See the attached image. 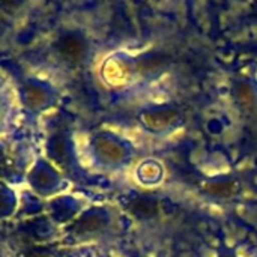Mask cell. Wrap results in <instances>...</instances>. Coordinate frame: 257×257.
Instances as JSON below:
<instances>
[{"label": "cell", "instance_id": "1", "mask_svg": "<svg viewBox=\"0 0 257 257\" xmlns=\"http://www.w3.org/2000/svg\"><path fill=\"white\" fill-rule=\"evenodd\" d=\"M21 48L15 60L45 77H48L50 71L65 74L86 71L95 59L93 39L78 24H62L41 42Z\"/></svg>", "mask_w": 257, "mask_h": 257}, {"label": "cell", "instance_id": "2", "mask_svg": "<svg viewBox=\"0 0 257 257\" xmlns=\"http://www.w3.org/2000/svg\"><path fill=\"white\" fill-rule=\"evenodd\" d=\"M0 66L14 86L21 111V128L36 131L42 117L60 104V87L53 78L24 68L15 59H5Z\"/></svg>", "mask_w": 257, "mask_h": 257}, {"label": "cell", "instance_id": "3", "mask_svg": "<svg viewBox=\"0 0 257 257\" xmlns=\"http://www.w3.org/2000/svg\"><path fill=\"white\" fill-rule=\"evenodd\" d=\"M42 154L69 182L81 187L95 184V176L84 167L80 158L74 130L65 116L53 114L45 119Z\"/></svg>", "mask_w": 257, "mask_h": 257}, {"label": "cell", "instance_id": "4", "mask_svg": "<svg viewBox=\"0 0 257 257\" xmlns=\"http://www.w3.org/2000/svg\"><path fill=\"white\" fill-rule=\"evenodd\" d=\"M84 155L93 170L114 173L133 161L136 148L131 140L111 130H96L87 137Z\"/></svg>", "mask_w": 257, "mask_h": 257}, {"label": "cell", "instance_id": "5", "mask_svg": "<svg viewBox=\"0 0 257 257\" xmlns=\"http://www.w3.org/2000/svg\"><path fill=\"white\" fill-rule=\"evenodd\" d=\"M114 229V217L104 205L87 206L72 223L60 229L57 242L63 248L87 247L105 241Z\"/></svg>", "mask_w": 257, "mask_h": 257}, {"label": "cell", "instance_id": "6", "mask_svg": "<svg viewBox=\"0 0 257 257\" xmlns=\"http://www.w3.org/2000/svg\"><path fill=\"white\" fill-rule=\"evenodd\" d=\"M170 63V57L158 50H151L137 56L119 53L107 59L102 68V74L111 83L154 80L164 74L169 69Z\"/></svg>", "mask_w": 257, "mask_h": 257}, {"label": "cell", "instance_id": "7", "mask_svg": "<svg viewBox=\"0 0 257 257\" xmlns=\"http://www.w3.org/2000/svg\"><path fill=\"white\" fill-rule=\"evenodd\" d=\"M24 184L38 199L50 200L63 194L69 188L71 182L44 157L42 152H38L24 176Z\"/></svg>", "mask_w": 257, "mask_h": 257}, {"label": "cell", "instance_id": "8", "mask_svg": "<svg viewBox=\"0 0 257 257\" xmlns=\"http://www.w3.org/2000/svg\"><path fill=\"white\" fill-rule=\"evenodd\" d=\"M36 154L38 152L26 139L17 140L15 136L0 139V179L12 185L23 184Z\"/></svg>", "mask_w": 257, "mask_h": 257}, {"label": "cell", "instance_id": "9", "mask_svg": "<svg viewBox=\"0 0 257 257\" xmlns=\"http://www.w3.org/2000/svg\"><path fill=\"white\" fill-rule=\"evenodd\" d=\"M139 126L155 137H164L179 130L185 122V114L179 105L172 102L151 104L136 113Z\"/></svg>", "mask_w": 257, "mask_h": 257}, {"label": "cell", "instance_id": "10", "mask_svg": "<svg viewBox=\"0 0 257 257\" xmlns=\"http://www.w3.org/2000/svg\"><path fill=\"white\" fill-rule=\"evenodd\" d=\"M21 128V111L14 86L0 66V139L14 137Z\"/></svg>", "mask_w": 257, "mask_h": 257}, {"label": "cell", "instance_id": "11", "mask_svg": "<svg viewBox=\"0 0 257 257\" xmlns=\"http://www.w3.org/2000/svg\"><path fill=\"white\" fill-rule=\"evenodd\" d=\"M242 182L230 173L208 176L199 184V194L208 202L224 205L235 202L242 194Z\"/></svg>", "mask_w": 257, "mask_h": 257}, {"label": "cell", "instance_id": "12", "mask_svg": "<svg viewBox=\"0 0 257 257\" xmlns=\"http://www.w3.org/2000/svg\"><path fill=\"white\" fill-rule=\"evenodd\" d=\"M230 98L239 114L257 122V77L253 74L236 75L230 81Z\"/></svg>", "mask_w": 257, "mask_h": 257}, {"label": "cell", "instance_id": "13", "mask_svg": "<svg viewBox=\"0 0 257 257\" xmlns=\"http://www.w3.org/2000/svg\"><path fill=\"white\" fill-rule=\"evenodd\" d=\"M86 208L87 206L84 200L65 193L50 199L44 206L47 212V220L59 230L72 223Z\"/></svg>", "mask_w": 257, "mask_h": 257}, {"label": "cell", "instance_id": "14", "mask_svg": "<svg viewBox=\"0 0 257 257\" xmlns=\"http://www.w3.org/2000/svg\"><path fill=\"white\" fill-rule=\"evenodd\" d=\"M120 206L137 221H152L160 215V200L157 196L142 191H131L120 199Z\"/></svg>", "mask_w": 257, "mask_h": 257}, {"label": "cell", "instance_id": "15", "mask_svg": "<svg viewBox=\"0 0 257 257\" xmlns=\"http://www.w3.org/2000/svg\"><path fill=\"white\" fill-rule=\"evenodd\" d=\"M11 257H66L57 241H35L24 247H11Z\"/></svg>", "mask_w": 257, "mask_h": 257}, {"label": "cell", "instance_id": "16", "mask_svg": "<svg viewBox=\"0 0 257 257\" xmlns=\"http://www.w3.org/2000/svg\"><path fill=\"white\" fill-rule=\"evenodd\" d=\"M164 175H166L164 166L158 160H154V158L143 160L136 169L137 181L142 185H145L146 188H152V187L160 185L164 179Z\"/></svg>", "mask_w": 257, "mask_h": 257}, {"label": "cell", "instance_id": "17", "mask_svg": "<svg viewBox=\"0 0 257 257\" xmlns=\"http://www.w3.org/2000/svg\"><path fill=\"white\" fill-rule=\"evenodd\" d=\"M20 206V197L15 185L0 179V223L11 220Z\"/></svg>", "mask_w": 257, "mask_h": 257}, {"label": "cell", "instance_id": "18", "mask_svg": "<svg viewBox=\"0 0 257 257\" xmlns=\"http://www.w3.org/2000/svg\"><path fill=\"white\" fill-rule=\"evenodd\" d=\"M242 21H244L248 27L257 29V0L248 3L247 11H245V14L242 15Z\"/></svg>", "mask_w": 257, "mask_h": 257}, {"label": "cell", "instance_id": "19", "mask_svg": "<svg viewBox=\"0 0 257 257\" xmlns=\"http://www.w3.org/2000/svg\"><path fill=\"white\" fill-rule=\"evenodd\" d=\"M215 257H239L236 250L232 248L230 245H227L224 241H220L217 245V254Z\"/></svg>", "mask_w": 257, "mask_h": 257}, {"label": "cell", "instance_id": "20", "mask_svg": "<svg viewBox=\"0 0 257 257\" xmlns=\"http://www.w3.org/2000/svg\"><path fill=\"white\" fill-rule=\"evenodd\" d=\"M0 257H11V245L0 242Z\"/></svg>", "mask_w": 257, "mask_h": 257}, {"label": "cell", "instance_id": "21", "mask_svg": "<svg viewBox=\"0 0 257 257\" xmlns=\"http://www.w3.org/2000/svg\"><path fill=\"white\" fill-rule=\"evenodd\" d=\"M81 257H113L108 251H105V250H96L92 256H81Z\"/></svg>", "mask_w": 257, "mask_h": 257}, {"label": "cell", "instance_id": "22", "mask_svg": "<svg viewBox=\"0 0 257 257\" xmlns=\"http://www.w3.org/2000/svg\"><path fill=\"white\" fill-rule=\"evenodd\" d=\"M253 47H254V50H256V51H257V41H256V42H254V45H253Z\"/></svg>", "mask_w": 257, "mask_h": 257}]
</instances>
